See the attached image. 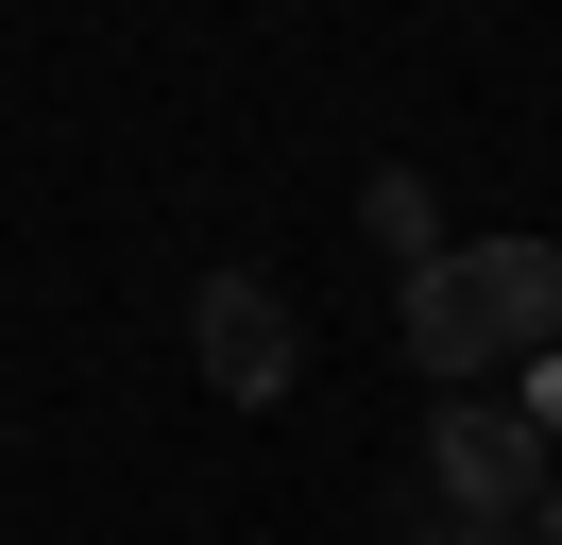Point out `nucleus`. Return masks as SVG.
<instances>
[{"label": "nucleus", "instance_id": "nucleus-1", "mask_svg": "<svg viewBox=\"0 0 562 545\" xmlns=\"http://www.w3.org/2000/svg\"><path fill=\"white\" fill-rule=\"evenodd\" d=\"M409 358L443 375H494V358H562V238H443V256L392 290Z\"/></svg>", "mask_w": 562, "mask_h": 545}, {"label": "nucleus", "instance_id": "nucleus-2", "mask_svg": "<svg viewBox=\"0 0 562 545\" xmlns=\"http://www.w3.org/2000/svg\"><path fill=\"white\" fill-rule=\"evenodd\" d=\"M188 358H205L222 409H273L290 375H307V324H290L273 272H205V290H188Z\"/></svg>", "mask_w": 562, "mask_h": 545}, {"label": "nucleus", "instance_id": "nucleus-3", "mask_svg": "<svg viewBox=\"0 0 562 545\" xmlns=\"http://www.w3.org/2000/svg\"><path fill=\"white\" fill-rule=\"evenodd\" d=\"M426 477H443L460 529H528L546 477H562V443L528 426V409H443V426H426Z\"/></svg>", "mask_w": 562, "mask_h": 545}, {"label": "nucleus", "instance_id": "nucleus-4", "mask_svg": "<svg viewBox=\"0 0 562 545\" xmlns=\"http://www.w3.org/2000/svg\"><path fill=\"white\" fill-rule=\"evenodd\" d=\"M358 222H375V238H392V256H409V272L443 256V222H426V188H409V170H375V188H358Z\"/></svg>", "mask_w": 562, "mask_h": 545}, {"label": "nucleus", "instance_id": "nucleus-5", "mask_svg": "<svg viewBox=\"0 0 562 545\" xmlns=\"http://www.w3.org/2000/svg\"><path fill=\"white\" fill-rule=\"evenodd\" d=\"M528 426H546V443H562V358H546V375H528Z\"/></svg>", "mask_w": 562, "mask_h": 545}, {"label": "nucleus", "instance_id": "nucleus-6", "mask_svg": "<svg viewBox=\"0 0 562 545\" xmlns=\"http://www.w3.org/2000/svg\"><path fill=\"white\" fill-rule=\"evenodd\" d=\"M528 545H562V477H546V511H528Z\"/></svg>", "mask_w": 562, "mask_h": 545}, {"label": "nucleus", "instance_id": "nucleus-7", "mask_svg": "<svg viewBox=\"0 0 562 545\" xmlns=\"http://www.w3.org/2000/svg\"><path fill=\"white\" fill-rule=\"evenodd\" d=\"M443 545H528V529H443Z\"/></svg>", "mask_w": 562, "mask_h": 545}]
</instances>
